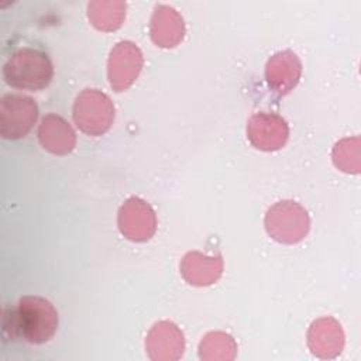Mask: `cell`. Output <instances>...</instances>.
Instances as JSON below:
<instances>
[{"label": "cell", "instance_id": "cell-4", "mask_svg": "<svg viewBox=\"0 0 361 361\" xmlns=\"http://www.w3.org/2000/svg\"><path fill=\"white\" fill-rule=\"evenodd\" d=\"M73 121L87 135H103L114 121V104L106 93L97 89H85L75 99Z\"/></svg>", "mask_w": 361, "mask_h": 361}, {"label": "cell", "instance_id": "cell-8", "mask_svg": "<svg viewBox=\"0 0 361 361\" xmlns=\"http://www.w3.org/2000/svg\"><path fill=\"white\" fill-rule=\"evenodd\" d=\"M288 137V123L275 113H255L247 123V138L257 149L278 151L286 144Z\"/></svg>", "mask_w": 361, "mask_h": 361}, {"label": "cell", "instance_id": "cell-10", "mask_svg": "<svg viewBox=\"0 0 361 361\" xmlns=\"http://www.w3.org/2000/svg\"><path fill=\"white\" fill-rule=\"evenodd\" d=\"M300 75V59L289 49L274 54L265 65V79L268 87L278 96L288 94L299 83Z\"/></svg>", "mask_w": 361, "mask_h": 361}, {"label": "cell", "instance_id": "cell-17", "mask_svg": "<svg viewBox=\"0 0 361 361\" xmlns=\"http://www.w3.org/2000/svg\"><path fill=\"white\" fill-rule=\"evenodd\" d=\"M331 159L340 171L357 173L360 171V138L345 137L337 141L331 151Z\"/></svg>", "mask_w": 361, "mask_h": 361}, {"label": "cell", "instance_id": "cell-2", "mask_svg": "<svg viewBox=\"0 0 361 361\" xmlns=\"http://www.w3.org/2000/svg\"><path fill=\"white\" fill-rule=\"evenodd\" d=\"M54 76V66L49 56L34 48L17 49L3 66L4 82L16 89L41 90L45 89Z\"/></svg>", "mask_w": 361, "mask_h": 361}, {"label": "cell", "instance_id": "cell-7", "mask_svg": "<svg viewBox=\"0 0 361 361\" xmlns=\"http://www.w3.org/2000/svg\"><path fill=\"white\" fill-rule=\"evenodd\" d=\"M117 224L126 238L142 243L154 235L157 230V216L145 200L133 196L120 206Z\"/></svg>", "mask_w": 361, "mask_h": 361}, {"label": "cell", "instance_id": "cell-1", "mask_svg": "<svg viewBox=\"0 0 361 361\" xmlns=\"http://www.w3.org/2000/svg\"><path fill=\"white\" fill-rule=\"evenodd\" d=\"M1 327L6 338L44 344L56 333L58 312L45 298L23 296L13 307L4 310Z\"/></svg>", "mask_w": 361, "mask_h": 361}, {"label": "cell", "instance_id": "cell-16", "mask_svg": "<svg viewBox=\"0 0 361 361\" xmlns=\"http://www.w3.org/2000/svg\"><path fill=\"white\" fill-rule=\"evenodd\" d=\"M235 355L237 343L224 331H210L199 343V358L203 361H231Z\"/></svg>", "mask_w": 361, "mask_h": 361}, {"label": "cell", "instance_id": "cell-12", "mask_svg": "<svg viewBox=\"0 0 361 361\" xmlns=\"http://www.w3.org/2000/svg\"><path fill=\"white\" fill-rule=\"evenodd\" d=\"M149 35L161 48H175L185 37L182 16L169 6H157L149 21Z\"/></svg>", "mask_w": 361, "mask_h": 361}, {"label": "cell", "instance_id": "cell-11", "mask_svg": "<svg viewBox=\"0 0 361 361\" xmlns=\"http://www.w3.org/2000/svg\"><path fill=\"white\" fill-rule=\"evenodd\" d=\"M307 345L312 354L319 358H336L344 347L341 324L329 316L314 320L307 330Z\"/></svg>", "mask_w": 361, "mask_h": 361}, {"label": "cell", "instance_id": "cell-14", "mask_svg": "<svg viewBox=\"0 0 361 361\" xmlns=\"http://www.w3.org/2000/svg\"><path fill=\"white\" fill-rule=\"evenodd\" d=\"M223 272V259L220 255H207L199 251H190L180 261V274L183 279L195 286H209L214 283Z\"/></svg>", "mask_w": 361, "mask_h": 361}, {"label": "cell", "instance_id": "cell-9", "mask_svg": "<svg viewBox=\"0 0 361 361\" xmlns=\"http://www.w3.org/2000/svg\"><path fill=\"white\" fill-rule=\"evenodd\" d=\"M183 350V333L172 322H158L147 334L145 351L152 361H176L182 357Z\"/></svg>", "mask_w": 361, "mask_h": 361}, {"label": "cell", "instance_id": "cell-15", "mask_svg": "<svg viewBox=\"0 0 361 361\" xmlns=\"http://www.w3.org/2000/svg\"><path fill=\"white\" fill-rule=\"evenodd\" d=\"M126 3L111 0H96L87 4V18L90 24L104 32L116 31L126 18Z\"/></svg>", "mask_w": 361, "mask_h": 361}, {"label": "cell", "instance_id": "cell-13", "mask_svg": "<svg viewBox=\"0 0 361 361\" xmlns=\"http://www.w3.org/2000/svg\"><path fill=\"white\" fill-rule=\"evenodd\" d=\"M38 140L47 151L55 155H66L76 145V134L72 126L52 113L42 117L38 127Z\"/></svg>", "mask_w": 361, "mask_h": 361}, {"label": "cell", "instance_id": "cell-6", "mask_svg": "<svg viewBox=\"0 0 361 361\" xmlns=\"http://www.w3.org/2000/svg\"><path fill=\"white\" fill-rule=\"evenodd\" d=\"M142 65V52L134 42L120 41L116 44L107 61V78L113 90H127L138 78Z\"/></svg>", "mask_w": 361, "mask_h": 361}, {"label": "cell", "instance_id": "cell-3", "mask_svg": "<svg viewBox=\"0 0 361 361\" xmlns=\"http://www.w3.org/2000/svg\"><path fill=\"white\" fill-rule=\"evenodd\" d=\"M264 223L268 235L281 244L302 241L310 228L307 212L295 200H281L272 204Z\"/></svg>", "mask_w": 361, "mask_h": 361}, {"label": "cell", "instance_id": "cell-5", "mask_svg": "<svg viewBox=\"0 0 361 361\" xmlns=\"http://www.w3.org/2000/svg\"><path fill=\"white\" fill-rule=\"evenodd\" d=\"M38 117L37 103L24 94H4L0 100V133L6 140L25 137Z\"/></svg>", "mask_w": 361, "mask_h": 361}]
</instances>
